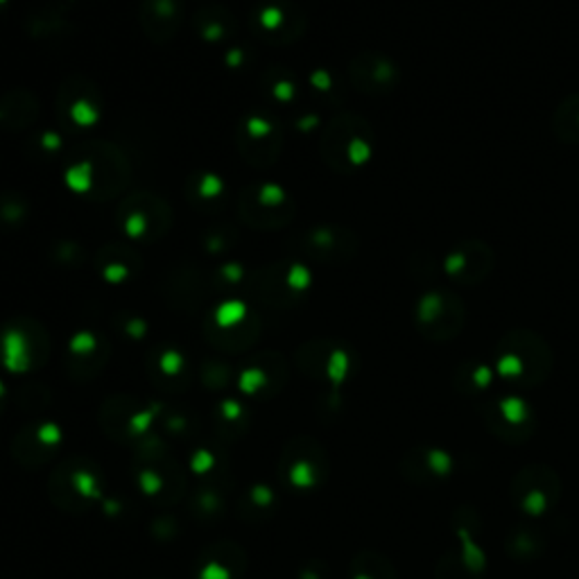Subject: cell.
Instances as JSON below:
<instances>
[{
  "label": "cell",
  "instance_id": "obj_1",
  "mask_svg": "<svg viewBox=\"0 0 579 579\" xmlns=\"http://www.w3.org/2000/svg\"><path fill=\"white\" fill-rule=\"evenodd\" d=\"M498 374L517 388H536L553 371V348L532 329L507 331L494 351Z\"/></svg>",
  "mask_w": 579,
  "mask_h": 579
},
{
  "label": "cell",
  "instance_id": "obj_6",
  "mask_svg": "<svg viewBox=\"0 0 579 579\" xmlns=\"http://www.w3.org/2000/svg\"><path fill=\"white\" fill-rule=\"evenodd\" d=\"M487 422L496 435L511 439V435H519V441L530 437L534 416L530 405L519 397H503L487 405Z\"/></svg>",
  "mask_w": 579,
  "mask_h": 579
},
{
  "label": "cell",
  "instance_id": "obj_2",
  "mask_svg": "<svg viewBox=\"0 0 579 579\" xmlns=\"http://www.w3.org/2000/svg\"><path fill=\"white\" fill-rule=\"evenodd\" d=\"M414 324L430 342H450L464 331L466 304L458 293L433 287L416 302Z\"/></svg>",
  "mask_w": 579,
  "mask_h": 579
},
{
  "label": "cell",
  "instance_id": "obj_4",
  "mask_svg": "<svg viewBox=\"0 0 579 579\" xmlns=\"http://www.w3.org/2000/svg\"><path fill=\"white\" fill-rule=\"evenodd\" d=\"M331 137H333L331 139L333 154L340 161L342 168H358L371 156L374 132L371 127L358 116L340 120Z\"/></svg>",
  "mask_w": 579,
  "mask_h": 579
},
{
  "label": "cell",
  "instance_id": "obj_9",
  "mask_svg": "<svg viewBox=\"0 0 579 579\" xmlns=\"http://www.w3.org/2000/svg\"><path fill=\"white\" fill-rule=\"evenodd\" d=\"M437 268L444 270V261H437L433 251H416L410 259V274L420 283L433 281L437 276Z\"/></svg>",
  "mask_w": 579,
  "mask_h": 579
},
{
  "label": "cell",
  "instance_id": "obj_7",
  "mask_svg": "<svg viewBox=\"0 0 579 579\" xmlns=\"http://www.w3.org/2000/svg\"><path fill=\"white\" fill-rule=\"evenodd\" d=\"M551 130L557 141L579 145V93H570L557 103L551 116Z\"/></svg>",
  "mask_w": 579,
  "mask_h": 579
},
{
  "label": "cell",
  "instance_id": "obj_8",
  "mask_svg": "<svg viewBox=\"0 0 579 579\" xmlns=\"http://www.w3.org/2000/svg\"><path fill=\"white\" fill-rule=\"evenodd\" d=\"M456 385L464 394H480L492 385V367L482 365L477 361H466L456 371Z\"/></svg>",
  "mask_w": 579,
  "mask_h": 579
},
{
  "label": "cell",
  "instance_id": "obj_3",
  "mask_svg": "<svg viewBox=\"0 0 579 579\" xmlns=\"http://www.w3.org/2000/svg\"><path fill=\"white\" fill-rule=\"evenodd\" d=\"M496 270V251L480 238L460 240L444 259V276L464 287L485 283Z\"/></svg>",
  "mask_w": 579,
  "mask_h": 579
},
{
  "label": "cell",
  "instance_id": "obj_5",
  "mask_svg": "<svg viewBox=\"0 0 579 579\" xmlns=\"http://www.w3.org/2000/svg\"><path fill=\"white\" fill-rule=\"evenodd\" d=\"M351 75L356 86L369 95L392 93L401 82V71L392 59L378 52H367L356 59L351 67Z\"/></svg>",
  "mask_w": 579,
  "mask_h": 579
}]
</instances>
